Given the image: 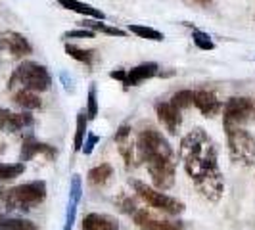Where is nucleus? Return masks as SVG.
<instances>
[{
	"mask_svg": "<svg viewBox=\"0 0 255 230\" xmlns=\"http://www.w3.org/2000/svg\"><path fill=\"white\" fill-rule=\"evenodd\" d=\"M46 155L48 159H54L58 152L56 148H52L50 144H44V142L37 140L33 134H25L23 136V142H21V152H19V161L25 163V161H31L35 155Z\"/></svg>",
	"mask_w": 255,
	"mask_h": 230,
	"instance_id": "nucleus-11",
	"label": "nucleus"
},
{
	"mask_svg": "<svg viewBox=\"0 0 255 230\" xmlns=\"http://www.w3.org/2000/svg\"><path fill=\"white\" fill-rule=\"evenodd\" d=\"M155 115L159 123L165 127L169 134H177L182 123V112L177 110L171 102H157L155 104Z\"/></svg>",
	"mask_w": 255,
	"mask_h": 230,
	"instance_id": "nucleus-13",
	"label": "nucleus"
},
{
	"mask_svg": "<svg viewBox=\"0 0 255 230\" xmlns=\"http://www.w3.org/2000/svg\"><path fill=\"white\" fill-rule=\"evenodd\" d=\"M2 196H4V192H2V190H0V198H2Z\"/></svg>",
	"mask_w": 255,
	"mask_h": 230,
	"instance_id": "nucleus-36",
	"label": "nucleus"
},
{
	"mask_svg": "<svg viewBox=\"0 0 255 230\" xmlns=\"http://www.w3.org/2000/svg\"><path fill=\"white\" fill-rule=\"evenodd\" d=\"M136 157L146 165L153 188L169 190L175 184V153L161 130L148 125L136 134Z\"/></svg>",
	"mask_w": 255,
	"mask_h": 230,
	"instance_id": "nucleus-2",
	"label": "nucleus"
},
{
	"mask_svg": "<svg viewBox=\"0 0 255 230\" xmlns=\"http://www.w3.org/2000/svg\"><path fill=\"white\" fill-rule=\"evenodd\" d=\"M130 184H132L136 196L140 198L142 202L146 205H150L155 211H159L163 215H169V217H177V215H180L184 211V204L180 200H177V198L165 194V192L155 190L153 186H148L146 182H140V180H132Z\"/></svg>",
	"mask_w": 255,
	"mask_h": 230,
	"instance_id": "nucleus-5",
	"label": "nucleus"
},
{
	"mask_svg": "<svg viewBox=\"0 0 255 230\" xmlns=\"http://www.w3.org/2000/svg\"><path fill=\"white\" fill-rule=\"evenodd\" d=\"M100 142V136L98 134H94V132H87V138H85V144H83V150L81 152L85 153V155H90L92 150H94V146Z\"/></svg>",
	"mask_w": 255,
	"mask_h": 230,
	"instance_id": "nucleus-31",
	"label": "nucleus"
},
{
	"mask_svg": "<svg viewBox=\"0 0 255 230\" xmlns=\"http://www.w3.org/2000/svg\"><path fill=\"white\" fill-rule=\"evenodd\" d=\"M85 29H90V31H100V33H106V35H112V37H127V33L119 27H112L106 25L104 21H98V19H87L85 21Z\"/></svg>",
	"mask_w": 255,
	"mask_h": 230,
	"instance_id": "nucleus-22",
	"label": "nucleus"
},
{
	"mask_svg": "<svg viewBox=\"0 0 255 230\" xmlns=\"http://www.w3.org/2000/svg\"><path fill=\"white\" fill-rule=\"evenodd\" d=\"M229 155L232 163L240 167L255 165V136L246 127H236L227 130Z\"/></svg>",
	"mask_w": 255,
	"mask_h": 230,
	"instance_id": "nucleus-6",
	"label": "nucleus"
},
{
	"mask_svg": "<svg viewBox=\"0 0 255 230\" xmlns=\"http://www.w3.org/2000/svg\"><path fill=\"white\" fill-rule=\"evenodd\" d=\"M110 77H112V79H115V81H121V83H125L127 71H125V69H114V71H110Z\"/></svg>",
	"mask_w": 255,
	"mask_h": 230,
	"instance_id": "nucleus-33",
	"label": "nucleus"
},
{
	"mask_svg": "<svg viewBox=\"0 0 255 230\" xmlns=\"http://www.w3.org/2000/svg\"><path fill=\"white\" fill-rule=\"evenodd\" d=\"M33 123H35V119L29 112L15 114V112L0 108V130L2 132H19V130L33 127Z\"/></svg>",
	"mask_w": 255,
	"mask_h": 230,
	"instance_id": "nucleus-9",
	"label": "nucleus"
},
{
	"mask_svg": "<svg viewBox=\"0 0 255 230\" xmlns=\"http://www.w3.org/2000/svg\"><path fill=\"white\" fill-rule=\"evenodd\" d=\"M77 205H79V204H75V202H69V204H67L64 230H71V229H73V225H75V215H77Z\"/></svg>",
	"mask_w": 255,
	"mask_h": 230,
	"instance_id": "nucleus-29",
	"label": "nucleus"
},
{
	"mask_svg": "<svg viewBox=\"0 0 255 230\" xmlns=\"http://www.w3.org/2000/svg\"><path fill=\"white\" fill-rule=\"evenodd\" d=\"M0 48H4L8 54H12L13 58H25L33 52L31 42L15 31H6V33L0 35Z\"/></svg>",
	"mask_w": 255,
	"mask_h": 230,
	"instance_id": "nucleus-10",
	"label": "nucleus"
},
{
	"mask_svg": "<svg viewBox=\"0 0 255 230\" xmlns=\"http://www.w3.org/2000/svg\"><path fill=\"white\" fill-rule=\"evenodd\" d=\"M13 104L19 106L23 112H31V110H38V108L42 106V100L38 98L37 92L19 89L13 92Z\"/></svg>",
	"mask_w": 255,
	"mask_h": 230,
	"instance_id": "nucleus-18",
	"label": "nucleus"
},
{
	"mask_svg": "<svg viewBox=\"0 0 255 230\" xmlns=\"http://www.w3.org/2000/svg\"><path fill=\"white\" fill-rule=\"evenodd\" d=\"M117 207H119L123 213L130 215V217H132V213L138 209V207H136V204H134V200H132V198H127V196H123V198L117 202Z\"/></svg>",
	"mask_w": 255,
	"mask_h": 230,
	"instance_id": "nucleus-30",
	"label": "nucleus"
},
{
	"mask_svg": "<svg viewBox=\"0 0 255 230\" xmlns=\"http://www.w3.org/2000/svg\"><path fill=\"white\" fill-rule=\"evenodd\" d=\"M52 85V77L44 65L25 60L13 69L12 77L8 81V89H25L31 92H44Z\"/></svg>",
	"mask_w": 255,
	"mask_h": 230,
	"instance_id": "nucleus-4",
	"label": "nucleus"
},
{
	"mask_svg": "<svg viewBox=\"0 0 255 230\" xmlns=\"http://www.w3.org/2000/svg\"><path fill=\"white\" fill-rule=\"evenodd\" d=\"M223 127L225 130L246 127L255 121V100L250 96H232L223 106Z\"/></svg>",
	"mask_w": 255,
	"mask_h": 230,
	"instance_id": "nucleus-7",
	"label": "nucleus"
},
{
	"mask_svg": "<svg viewBox=\"0 0 255 230\" xmlns=\"http://www.w3.org/2000/svg\"><path fill=\"white\" fill-rule=\"evenodd\" d=\"M128 31H130L132 35H136V37L146 38V40H155V42H159V40L165 38L161 31L152 29V27H146V25H136V23H130V25H128Z\"/></svg>",
	"mask_w": 255,
	"mask_h": 230,
	"instance_id": "nucleus-23",
	"label": "nucleus"
},
{
	"mask_svg": "<svg viewBox=\"0 0 255 230\" xmlns=\"http://www.w3.org/2000/svg\"><path fill=\"white\" fill-rule=\"evenodd\" d=\"M114 140L117 144V150L121 153L125 165L130 167L134 163V155H136V144L132 142V127L130 125H121L114 134Z\"/></svg>",
	"mask_w": 255,
	"mask_h": 230,
	"instance_id": "nucleus-12",
	"label": "nucleus"
},
{
	"mask_svg": "<svg viewBox=\"0 0 255 230\" xmlns=\"http://www.w3.org/2000/svg\"><path fill=\"white\" fill-rule=\"evenodd\" d=\"M169 102L173 104L177 110L182 112V110L194 106V90H179V92H175V94L171 96Z\"/></svg>",
	"mask_w": 255,
	"mask_h": 230,
	"instance_id": "nucleus-25",
	"label": "nucleus"
},
{
	"mask_svg": "<svg viewBox=\"0 0 255 230\" xmlns=\"http://www.w3.org/2000/svg\"><path fill=\"white\" fill-rule=\"evenodd\" d=\"M94 31L90 29H75V31H67L64 33V38H92Z\"/></svg>",
	"mask_w": 255,
	"mask_h": 230,
	"instance_id": "nucleus-32",
	"label": "nucleus"
},
{
	"mask_svg": "<svg viewBox=\"0 0 255 230\" xmlns=\"http://www.w3.org/2000/svg\"><path fill=\"white\" fill-rule=\"evenodd\" d=\"M179 155L194 186L207 202L217 204L225 194V179L219 169L217 146L202 127L192 128L180 140Z\"/></svg>",
	"mask_w": 255,
	"mask_h": 230,
	"instance_id": "nucleus-1",
	"label": "nucleus"
},
{
	"mask_svg": "<svg viewBox=\"0 0 255 230\" xmlns=\"http://www.w3.org/2000/svg\"><path fill=\"white\" fill-rule=\"evenodd\" d=\"M159 73V65L155 62H144V64H138L136 67L128 69L127 77H125V87H136L140 85L142 81H148Z\"/></svg>",
	"mask_w": 255,
	"mask_h": 230,
	"instance_id": "nucleus-15",
	"label": "nucleus"
},
{
	"mask_svg": "<svg viewBox=\"0 0 255 230\" xmlns=\"http://www.w3.org/2000/svg\"><path fill=\"white\" fill-rule=\"evenodd\" d=\"M83 230H119V221L108 213H89L83 219Z\"/></svg>",
	"mask_w": 255,
	"mask_h": 230,
	"instance_id": "nucleus-16",
	"label": "nucleus"
},
{
	"mask_svg": "<svg viewBox=\"0 0 255 230\" xmlns=\"http://www.w3.org/2000/svg\"><path fill=\"white\" fill-rule=\"evenodd\" d=\"M87 125H89V119H87V114L85 112H79L77 114V128H75V138H73V148L75 152H81L83 150V144H85V138H87Z\"/></svg>",
	"mask_w": 255,
	"mask_h": 230,
	"instance_id": "nucleus-21",
	"label": "nucleus"
},
{
	"mask_svg": "<svg viewBox=\"0 0 255 230\" xmlns=\"http://www.w3.org/2000/svg\"><path fill=\"white\" fill-rule=\"evenodd\" d=\"M25 163L17 161V163H0V182L4 180H12L19 175H23Z\"/></svg>",
	"mask_w": 255,
	"mask_h": 230,
	"instance_id": "nucleus-24",
	"label": "nucleus"
},
{
	"mask_svg": "<svg viewBox=\"0 0 255 230\" xmlns=\"http://www.w3.org/2000/svg\"><path fill=\"white\" fill-rule=\"evenodd\" d=\"M194 106L200 110V114L207 117V119H213L215 115L223 110V104L219 102V98L211 92V90H196L194 92Z\"/></svg>",
	"mask_w": 255,
	"mask_h": 230,
	"instance_id": "nucleus-14",
	"label": "nucleus"
},
{
	"mask_svg": "<svg viewBox=\"0 0 255 230\" xmlns=\"http://www.w3.org/2000/svg\"><path fill=\"white\" fill-rule=\"evenodd\" d=\"M81 196H83V179L79 175L71 177V186H69V202H81Z\"/></svg>",
	"mask_w": 255,
	"mask_h": 230,
	"instance_id": "nucleus-28",
	"label": "nucleus"
},
{
	"mask_svg": "<svg viewBox=\"0 0 255 230\" xmlns=\"http://www.w3.org/2000/svg\"><path fill=\"white\" fill-rule=\"evenodd\" d=\"M87 119L94 121L98 115V94H96V85H90L89 94H87Z\"/></svg>",
	"mask_w": 255,
	"mask_h": 230,
	"instance_id": "nucleus-27",
	"label": "nucleus"
},
{
	"mask_svg": "<svg viewBox=\"0 0 255 230\" xmlns=\"http://www.w3.org/2000/svg\"><path fill=\"white\" fill-rule=\"evenodd\" d=\"M192 40H194V44L200 48V50H215V42H213V38L209 37L205 31H200V29H194L192 31Z\"/></svg>",
	"mask_w": 255,
	"mask_h": 230,
	"instance_id": "nucleus-26",
	"label": "nucleus"
},
{
	"mask_svg": "<svg viewBox=\"0 0 255 230\" xmlns=\"http://www.w3.org/2000/svg\"><path fill=\"white\" fill-rule=\"evenodd\" d=\"M4 219H6V215H4V213H0V229H2V223H4Z\"/></svg>",
	"mask_w": 255,
	"mask_h": 230,
	"instance_id": "nucleus-35",
	"label": "nucleus"
},
{
	"mask_svg": "<svg viewBox=\"0 0 255 230\" xmlns=\"http://www.w3.org/2000/svg\"><path fill=\"white\" fill-rule=\"evenodd\" d=\"M196 4H202V6H207V4H211L213 0H194Z\"/></svg>",
	"mask_w": 255,
	"mask_h": 230,
	"instance_id": "nucleus-34",
	"label": "nucleus"
},
{
	"mask_svg": "<svg viewBox=\"0 0 255 230\" xmlns=\"http://www.w3.org/2000/svg\"><path fill=\"white\" fill-rule=\"evenodd\" d=\"M46 182L44 180H33V182H25V184H17L10 190L4 192L2 200L8 209L13 211H29L35 209L46 200Z\"/></svg>",
	"mask_w": 255,
	"mask_h": 230,
	"instance_id": "nucleus-3",
	"label": "nucleus"
},
{
	"mask_svg": "<svg viewBox=\"0 0 255 230\" xmlns=\"http://www.w3.org/2000/svg\"><path fill=\"white\" fill-rule=\"evenodd\" d=\"M65 54L69 56V58H73L77 62H81V64H87V65H92L94 64V60H96V52L94 50H85V48H79L75 44H65Z\"/></svg>",
	"mask_w": 255,
	"mask_h": 230,
	"instance_id": "nucleus-20",
	"label": "nucleus"
},
{
	"mask_svg": "<svg viewBox=\"0 0 255 230\" xmlns=\"http://www.w3.org/2000/svg\"><path fill=\"white\" fill-rule=\"evenodd\" d=\"M114 177V167L110 165V163H98L96 167H92L89 171V175H87V179L92 186H106L110 180Z\"/></svg>",
	"mask_w": 255,
	"mask_h": 230,
	"instance_id": "nucleus-19",
	"label": "nucleus"
},
{
	"mask_svg": "<svg viewBox=\"0 0 255 230\" xmlns=\"http://www.w3.org/2000/svg\"><path fill=\"white\" fill-rule=\"evenodd\" d=\"M132 221L140 230H182L184 223L179 219H165L153 215L148 209H136L132 213Z\"/></svg>",
	"mask_w": 255,
	"mask_h": 230,
	"instance_id": "nucleus-8",
	"label": "nucleus"
},
{
	"mask_svg": "<svg viewBox=\"0 0 255 230\" xmlns=\"http://www.w3.org/2000/svg\"><path fill=\"white\" fill-rule=\"evenodd\" d=\"M58 4L65 8V10H71V12H77L85 17H90V19H98V21H104V12H100L98 8L90 6V4H85L81 0H58Z\"/></svg>",
	"mask_w": 255,
	"mask_h": 230,
	"instance_id": "nucleus-17",
	"label": "nucleus"
}]
</instances>
